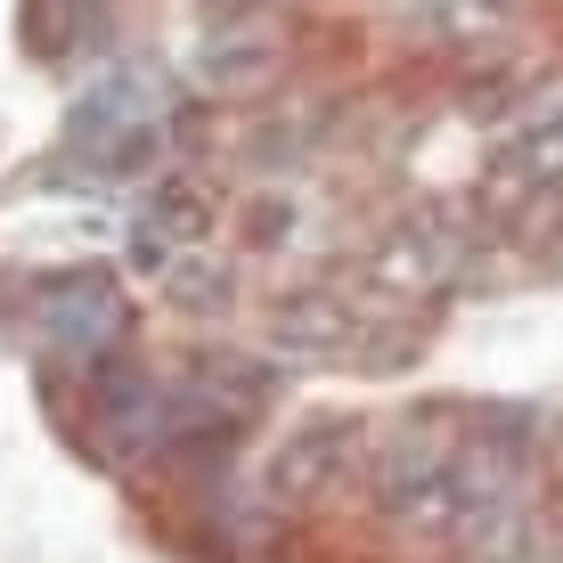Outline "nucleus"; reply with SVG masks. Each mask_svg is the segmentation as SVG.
Instances as JSON below:
<instances>
[{"label": "nucleus", "mask_w": 563, "mask_h": 563, "mask_svg": "<svg viewBox=\"0 0 563 563\" xmlns=\"http://www.w3.org/2000/svg\"><path fill=\"white\" fill-rule=\"evenodd\" d=\"M457 465H465L457 433L400 424L367 465V507L409 539H457Z\"/></svg>", "instance_id": "obj_1"}, {"label": "nucleus", "mask_w": 563, "mask_h": 563, "mask_svg": "<svg viewBox=\"0 0 563 563\" xmlns=\"http://www.w3.org/2000/svg\"><path fill=\"white\" fill-rule=\"evenodd\" d=\"M376 310L384 302H352L335 286H295V295L269 302L262 319V343L278 360H352V352H376Z\"/></svg>", "instance_id": "obj_2"}, {"label": "nucleus", "mask_w": 563, "mask_h": 563, "mask_svg": "<svg viewBox=\"0 0 563 563\" xmlns=\"http://www.w3.org/2000/svg\"><path fill=\"white\" fill-rule=\"evenodd\" d=\"M457 269H465V238L441 212H400V221L367 245V286H376L384 302H433V295L457 286Z\"/></svg>", "instance_id": "obj_3"}, {"label": "nucleus", "mask_w": 563, "mask_h": 563, "mask_svg": "<svg viewBox=\"0 0 563 563\" xmlns=\"http://www.w3.org/2000/svg\"><path fill=\"white\" fill-rule=\"evenodd\" d=\"M548 197H563V107L522 114V131L507 140V155L482 180V212L490 221H515V212H539Z\"/></svg>", "instance_id": "obj_4"}, {"label": "nucleus", "mask_w": 563, "mask_h": 563, "mask_svg": "<svg viewBox=\"0 0 563 563\" xmlns=\"http://www.w3.org/2000/svg\"><path fill=\"white\" fill-rule=\"evenodd\" d=\"M212 221H221V205L197 180H155V197L131 221V269L140 278H172L180 262H197L212 245Z\"/></svg>", "instance_id": "obj_5"}, {"label": "nucleus", "mask_w": 563, "mask_h": 563, "mask_svg": "<svg viewBox=\"0 0 563 563\" xmlns=\"http://www.w3.org/2000/svg\"><path fill=\"white\" fill-rule=\"evenodd\" d=\"M114 295L107 286H90V278H66V286H49L42 302H33V335H42V352H57V360H99V343L114 335Z\"/></svg>", "instance_id": "obj_6"}, {"label": "nucleus", "mask_w": 563, "mask_h": 563, "mask_svg": "<svg viewBox=\"0 0 563 563\" xmlns=\"http://www.w3.org/2000/svg\"><path fill=\"white\" fill-rule=\"evenodd\" d=\"M360 424H302V433H286L278 465H269V490L278 498H327L343 474H352V450H360Z\"/></svg>", "instance_id": "obj_7"}, {"label": "nucleus", "mask_w": 563, "mask_h": 563, "mask_svg": "<svg viewBox=\"0 0 563 563\" xmlns=\"http://www.w3.org/2000/svg\"><path fill=\"white\" fill-rule=\"evenodd\" d=\"M286 74V42L278 33H212V42L197 49V82L212 90V99H262L269 82Z\"/></svg>", "instance_id": "obj_8"}, {"label": "nucleus", "mask_w": 563, "mask_h": 563, "mask_svg": "<svg viewBox=\"0 0 563 563\" xmlns=\"http://www.w3.org/2000/svg\"><path fill=\"white\" fill-rule=\"evenodd\" d=\"M319 131H327V114H310V107H269L262 114V131L245 140V164H262V172H295L310 147H319Z\"/></svg>", "instance_id": "obj_9"}, {"label": "nucleus", "mask_w": 563, "mask_h": 563, "mask_svg": "<svg viewBox=\"0 0 563 563\" xmlns=\"http://www.w3.org/2000/svg\"><path fill=\"white\" fill-rule=\"evenodd\" d=\"M221 16H262V9H278V0H212Z\"/></svg>", "instance_id": "obj_10"}, {"label": "nucleus", "mask_w": 563, "mask_h": 563, "mask_svg": "<svg viewBox=\"0 0 563 563\" xmlns=\"http://www.w3.org/2000/svg\"><path fill=\"white\" fill-rule=\"evenodd\" d=\"M555 269H563V262H555Z\"/></svg>", "instance_id": "obj_11"}]
</instances>
